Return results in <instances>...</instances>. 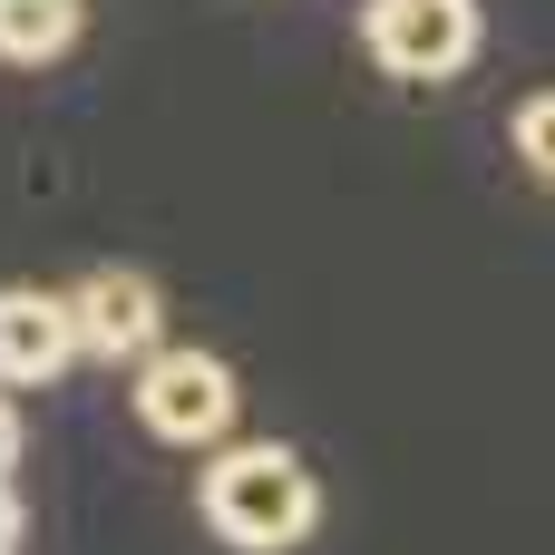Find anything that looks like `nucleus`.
<instances>
[{"instance_id": "obj_9", "label": "nucleus", "mask_w": 555, "mask_h": 555, "mask_svg": "<svg viewBox=\"0 0 555 555\" xmlns=\"http://www.w3.org/2000/svg\"><path fill=\"white\" fill-rule=\"evenodd\" d=\"M0 546H20V498H10V478H0Z\"/></svg>"}, {"instance_id": "obj_4", "label": "nucleus", "mask_w": 555, "mask_h": 555, "mask_svg": "<svg viewBox=\"0 0 555 555\" xmlns=\"http://www.w3.org/2000/svg\"><path fill=\"white\" fill-rule=\"evenodd\" d=\"M68 312H78V351H88V361L137 371L146 351H166V341H156V332H166V302H156V283H146V273H127V263H107V273L68 283Z\"/></svg>"}, {"instance_id": "obj_1", "label": "nucleus", "mask_w": 555, "mask_h": 555, "mask_svg": "<svg viewBox=\"0 0 555 555\" xmlns=\"http://www.w3.org/2000/svg\"><path fill=\"white\" fill-rule=\"evenodd\" d=\"M195 498H205V527H215L224 546H254V555L302 546V537H312V517H322L312 468H302L293 449H273V439H224Z\"/></svg>"}, {"instance_id": "obj_2", "label": "nucleus", "mask_w": 555, "mask_h": 555, "mask_svg": "<svg viewBox=\"0 0 555 555\" xmlns=\"http://www.w3.org/2000/svg\"><path fill=\"white\" fill-rule=\"evenodd\" d=\"M234 371L215 351H146L137 361V420L166 449H224L234 439Z\"/></svg>"}, {"instance_id": "obj_8", "label": "nucleus", "mask_w": 555, "mask_h": 555, "mask_svg": "<svg viewBox=\"0 0 555 555\" xmlns=\"http://www.w3.org/2000/svg\"><path fill=\"white\" fill-rule=\"evenodd\" d=\"M10 468H20V410L0 400V478H10Z\"/></svg>"}, {"instance_id": "obj_5", "label": "nucleus", "mask_w": 555, "mask_h": 555, "mask_svg": "<svg viewBox=\"0 0 555 555\" xmlns=\"http://www.w3.org/2000/svg\"><path fill=\"white\" fill-rule=\"evenodd\" d=\"M68 361H88V351H78V312H68V293L0 283V380H10V390H39V380H59Z\"/></svg>"}, {"instance_id": "obj_6", "label": "nucleus", "mask_w": 555, "mask_h": 555, "mask_svg": "<svg viewBox=\"0 0 555 555\" xmlns=\"http://www.w3.org/2000/svg\"><path fill=\"white\" fill-rule=\"evenodd\" d=\"M78 10H88V0H0V59H10V68H49V59H68Z\"/></svg>"}, {"instance_id": "obj_7", "label": "nucleus", "mask_w": 555, "mask_h": 555, "mask_svg": "<svg viewBox=\"0 0 555 555\" xmlns=\"http://www.w3.org/2000/svg\"><path fill=\"white\" fill-rule=\"evenodd\" d=\"M507 137H517V156H527V176H546L555 185V88H537L517 117H507Z\"/></svg>"}, {"instance_id": "obj_3", "label": "nucleus", "mask_w": 555, "mask_h": 555, "mask_svg": "<svg viewBox=\"0 0 555 555\" xmlns=\"http://www.w3.org/2000/svg\"><path fill=\"white\" fill-rule=\"evenodd\" d=\"M361 49L390 78H459L478 59V0H361Z\"/></svg>"}]
</instances>
